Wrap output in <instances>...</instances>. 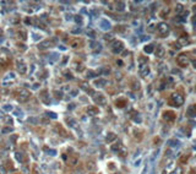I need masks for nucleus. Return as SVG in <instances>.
Wrapping results in <instances>:
<instances>
[{"mask_svg":"<svg viewBox=\"0 0 196 174\" xmlns=\"http://www.w3.org/2000/svg\"><path fill=\"white\" fill-rule=\"evenodd\" d=\"M189 58L185 55V54H180V55H178L177 57V64L179 66H182V67H186L187 65H189Z\"/></svg>","mask_w":196,"mask_h":174,"instance_id":"0eeeda50","label":"nucleus"},{"mask_svg":"<svg viewBox=\"0 0 196 174\" xmlns=\"http://www.w3.org/2000/svg\"><path fill=\"white\" fill-rule=\"evenodd\" d=\"M54 130H55L56 132H59V135H61V136H67V131H66L65 129L63 127V125H61V124H55Z\"/></svg>","mask_w":196,"mask_h":174,"instance_id":"2eb2a0df","label":"nucleus"},{"mask_svg":"<svg viewBox=\"0 0 196 174\" xmlns=\"http://www.w3.org/2000/svg\"><path fill=\"white\" fill-rule=\"evenodd\" d=\"M14 93H15V98L17 99L19 102H21V103H24V102H26V101L31 98V92L26 88H22V87L16 88Z\"/></svg>","mask_w":196,"mask_h":174,"instance_id":"f257e3e1","label":"nucleus"},{"mask_svg":"<svg viewBox=\"0 0 196 174\" xmlns=\"http://www.w3.org/2000/svg\"><path fill=\"white\" fill-rule=\"evenodd\" d=\"M54 94H55V97L58 99H61L63 98V93H61L60 91H54Z\"/></svg>","mask_w":196,"mask_h":174,"instance_id":"37998d69","label":"nucleus"},{"mask_svg":"<svg viewBox=\"0 0 196 174\" xmlns=\"http://www.w3.org/2000/svg\"><path fill=\"white\" fill-rule=\"evenodd\" d=\"M139 61H140V65H147V63H148V58L144 57V55H140V57H139Z\"/></svg>","mask_w":196,"mask_h":174,"instance_id":"c85d7f7f","label":"nucleus"},{"mask_svg":"<svg viewBox=\"0 0 196 174\" xmlns=\"http://www.w3.org/2000/svg\"><path fill=\"white\" fill-rule=\"evenodd\" d=\"M187 115H190V117H195L196 115V104H192V105H190L187 108Z\"/></svg>","mask_w":196,"mask_h":174,"instance_id":"aec40b11","label":"nucleus"},{"mask_svg":"<svg viewBox=\"0 0 196 174\" xmlns=\"http://www.w3.org/2000/svg\"><path fill=\"white\" fill-rule=\"evenodd\" d=\"M123 147V143L122 142H117V143H114V145H112V151L113 152H119V150Z\"/></svg>","mask_w":196,"mask_h":174,"instance_id":"b1692460","label":"nucleus"},{"mask_svg":"<svg viewBox=\"0 0 196 174\" xmlns=\"http://www.w3.org/2000/svg\"><path fill=\"white\" fill-rule=\"evenodd\" d=\"M194 67L196 69V61H194Z\"/></svg>","mask_w":196,"mask_h":174,"instance_id":"bf43d9fd","label":"nucleus"},{"mask_svg":"<svg viewBox=\"0 0 196 174\" xmlns=\"http://www.w3.org/2000/svg\"><path fill=\"white\" fill-rule=\"evenodd\" d=\"M177 6H178V7H175V11H177V12H179V11L183 9V6H182V5H177Z\"/></svg>","mask_w":196,"mask_h":174,"instance_id":"3c124183","label":"nucleus"},{"mask_svg":"<svg viewBox=\"0 0 196 174\" xmlns=\"http://www.w3.org/2000/svg\"><path fill=\"white\" fill-rule=\"evenodd\" d=\"M66 123H67L70 126H75V125H76V120L72 119V118H66Z\"/></svg>","mask_w":196,"mask_h":174,"instance_id":"f704fd0d","label":"nucleus"},{"mask_svg":"<svg viewBox=\"0 0 196 174\" xmlns=\"http://www.w3.org/2000/svg\"><path fill=\"white\" fill-rule=\"evenodd\" d=\"M169 31H170V28H169V26L165 22H161V24L157 25V33L161 37H167Z\"/></svg>","mask_w":196,"mask_h":174,"instance_id":"20e7f679","label":"nucleus"},{"mask_svg":"<svg viewBox=\"0 0 196 174\" xmlns=\"http://www.w3.org/2000/svg\"><path fill=\"white\" fill-rule=\"evenodd\" d=\"M59 59V54L58 53H53V54H50V60L51 61H56Z\"/></svg>","mask_w":196,"mask_h":174,"instance_id":"e433bc0d","label":"nucleus"},{"mask_svg":"<svg viewBox=\"0 0 196 174\" xmlns=\"http://www.w3.org/2000/svg\"><path fill=\"white\" fill-rule=\"evenodd\" d=\"M11 130H12V129H11V127H5L4 130H3V132H6V131L9 132V131H11Z\"/></svg>","mask_w":196,"mask_h":174,"instance_id":"603ef678","label":"nucleus"},{"mask_svg":"<svg viewBox=\"0 0 196 174\" xmlns=\"http://www.w3.org/2000/svg\"><path fill=\"white\" fill-rule=\"evenodd\" d=\"M16 69H17V71H19L20 74H26V71H27V65H26V63H25L24 60L17 59V60H16Z\"/></svg>","mask_w":196,"mask_h":174,"instance_id":"9d476101","label":"nucleus"},{"mask_svg":"<svg viewBox=\"0 0 196 174\" xmlns=\"http://www.w3.org/2000/svg\"><path fill=\"white\" fill-rule=\"evenodd\" d=\"M64 75L66 76V79H69V80H71L72 79V76H71V72L69 70H66V71H64Z\"/></svg>","mask_w":196,"mask_h":174,"instance_id":"a18cd8bd","label":"nucleus"},{"mask_svg":"<svg viewBox=\"0 0 196 174\" xmlns=\"http://www.w3.org/2000/svg\"><path fill=\"white\" fill-rule=\"evenodd\" d=\"M168 12H169V9L168 7H165V9H163L162 10V11H161V16H162V17H164V19H165V17H167V15H168Z\"/></svg>","mask_w":196,"mask_h":174,"instance_id":"c9c22d12","label":"nucleus"},{"mask_svg":"<svg viewBox=\"0 0 196 174\" xmlns=\"http://www.w3.org/2000/svg\"><path fill=\"white\" fill-rule=\"evenodd\" d=\"M17 48H19L20 50H25V49H26V47H25L24 44H22V43H20V44H17Z\"/></svg>","mask_w":196,"mask_h":174,"instance_id":"09e8293b","label":"nucleus"},{"mask_svg":"<svg viewBox=\"0 0 196 174\" xmlns=\"http://www.w3.org/2000/svg\"><path fill=\"white\" fill-rule=\"evenodd\" d=\"M187 158H189V155H187V156H184V157H183L182 160H180V162H182V163H183V162H185V161H187Z\"/></svg>","mask_w":196,"mask_h":174,"instance_id":"8fccbe9b","label":"nucleus"},{"mask_svg":"<svg viewBox=\"0 0 196 174\" xmlns=\"http://www.w3.org/2000/svg\"><path fill=\"white\" fill-rule=\"evenodd\" d=\"M117 139V135L115 134H113V132H109L107 135V139H105V141L108 142V143H110V142H113L114 140Z\"/></svg>","mask_w":196,"mask_h":174,"instance_id":"393cba45","label":"nucleus"},{"mask_svg":"<svg viewBox=\"0 0 196 174\" xmlns=\"http://www.w3.org/2000/svg\"><path fill=\"white\" fill-rule=\"evenodd\" d=\"M172 174H183V169L180 168V167H178V168L174 169V172H173Z\"/></svg>","mask_w":196,"mask_h":174,"instance_id":"c03bdc74","label":"nucleus"},{"mask_svg":"<svg viewBox=\"0 0 196 174\" xmlns=\"http://www.w3.org/2000/svg\"><path fill=\"white\" fill-rule=\"evenodd\" d=\"M169 104L173 107H182L184 104V96L179 92H174L169 97Z\"/></svg>","mask_w":196,"mask_h":174,"instance_id":"f03ea898","label":"nucleus"},{"mask_svg":"<svg viewBox=\"0 0 196 174\" xmlns=\"http://www.w3.org/2000/svg\"><path fill=\"white\" fill-rule=\"evenodd\" d=\"M131 88L134 89V91H137V89H140V82H139V81H136V80H132L131 81Z\"/></svg>","mask_w":196,"mask_h":174,"instance_id":"a878e982","label":"nucleus"},{"mask_svg":"<svg viewBox=\"0 0 196 174\" xmlns=\"http://www.w3.org/2000/svg\"><path fill=\"white\" fill-rule=\"evenodd\" d=\"M41 99L43 101V103L50 104V97H49V94H48L47 89H43L42 92H41Z\"/></svg>","mask_w":196,"mask_h":174,"instance_id":"4468645a","label":"nucleus"},{"mask_svg":"<svg viewBox=\"0 0 196 174\" xmlns=\"http://www.w3.org/2000/svg\"><path fill=\"white\" fill-rule=\"evenodd\" d=\"M108 168H109V170H110V172H113V173H114V170H115V168H117V167H115V164H114L113 162H109V163H108Z\"/></svg>","mask_w":196,"mask_h":174,"instance_id":"58836bf2","label":"nucleus"},{"mask_svg":"<svg viewBox=\"0 0 196 174\" xmlns=\"http://www.w3.org/2000/svg\"><path fill=\"white\" fill-rule=\"evenodd\" d=\"M77 161H79V157H77V156L71 155L70 157L66 158V163H67V165H70V167H74V165L77 164Z\"/></svg>","mask_w":196,"mask_h":174,"instance_id":"f8f14e48","label":"nucleus"},{"mask_svg":"<svg viewBox=\"0 0 196 174\" xmlns=\"http://www.w3.org/2000/svg\"><path fill=\"white\" fill-rule=\"evenodd\" d=\"M162 117H163V119L165 122L173 123V122H175V119H177V113L173 112V110H164Z\"/></svg>","mask_w":196,"mask_h":174,"instance_id":"423d86ee","label":"nucleus"},{"mask_svg":"<svg viewBox=\"0 0 196 174\" xmlns=\"http://www.w3.org/2000/svg\"><path fill=\"white\" fill-rule=\"evenodd\" d=\"M56 46V39L55 38H49V39H46L38 44V49L39 50H44V49H48V48H51Z\"/></svg>","mask_w":196,"mask_h":174,"instance_id":"7ed1b4c3","label":"nucleus"},{"mask_svg":"<svg viewBox=\"0 0 196 174\" xmlns=\"http://www.w3.org/2000/svg\"><path fill=\"white\" fill-rule=\"evenodd\" d=\"M195 22H196V15H195V17L192 19V24H195Z\"/></svg>","mask_w":196,"mask_h":174,"instance_id":"13d9d810","label":"nucleus"},{"mask_svg":"<svg viewBox=\"0 0 196 174\" xmlns=\"http://www.w3.org/2000/svg\"><path fill=\"white\" fill-rule=\"evenodd\" d=\"M144 50H145L146 53H152L154 50V47H153V44H147L145 48H144Z\"/></svg>","mask_w":196,"mask_h":174,"instance_id":"2f4dec72","label":"nucleus"},{"mask_svg":"<svg viewBox=\"0 0 196 174\" xmlns=\"http://www.w3.org/2000/svg\"><path fill=\"white\" fill-rule=\"evenodd\" d=\"M86 168L88 170H94V168H96V164H94V162H92V161H88L87 163H86Z\"/></svg>","mask_w":196,"mask_h":174,"instance_id":"c756f323","label":"nucleus"},{"mask_svg":"<svg viewBox=\"0 0 196 174\" xmlns=\"http://www.w3.org/2000/svg\"><path fill=\"white\" fill-rule=\"evenodd\" d=\"M101 71H102V72H105V74H109V72H110V69H109L108 66H105V67L101 69Z\"/></svg>","mask_w":196,"mask_h":174,"instance_id":"de8ad7c7","label":"nucleus"},{"mask_svg":"<svg viewBox=\"0 0 196 174\" xmlns=\"http://www.w3.org/2000/svg\"><path fill=\"white\" fill-rule=\"evenodd\" d=\"M3 33H4V31H3V29H1V27H0V37L3 36Z\"/></svg>","mask_w":196,"mask_h":174,"instance_id":"4d7b16f0","label":"nucleus"},{"mask_svg":"<svg viewBox=\"0 0 196 174\" xmlns=\"http://www.w3.org/2000/svg\"><path fill=\"white\" fill-rule=\"evenodd\" d=\"M74 20H75V22H77V24H81V22H82V17H81L80 15H75Z\"/></svg>","mask_w":196,"mask_h":174,"instance_id":"79ce46f5","label":"nucleus"},{"mask_svg":"<svg viewBox=\"0 0 196 174\" xmlns=\"http://www.w3.org/2000/svg\"><path fill=\"white\" fill-rule=\"evenodd\" d=\"M15 158L19 161L20 163H22V162H24V153H21V152H16V153H15Z\"/></svg>","mask_w":196,"mask_h":174,"instance_id":"7c9ffc66","label":"nucleus"},{"mask_svg":"<svg viewBox=\"0 0 196 174\" xmlns=\"http://www.w3.org/2000/svg\"><path fill=\"white\" fill-rule=\"evenodd\" d=\"M48 114H49V117H50V118H56V114L51 113V112H49V113H48Z\"/></svg>","mask_w":196,"mask_h":174,"instance_id":"864d4df0","label":"nucleus"},{"mask_svg":"<svg viewBox=\"0 0 196 174\" xmlns=\"http://www.w3.org/2000/svg\"><path fill=\"white\" fill-rule=\"evenodd\" d=\"M104 39L105 41H114V36L110 33H107V34H104Z\"/></svg>","mask_w":196,"mask_h":174,"instance_id":"4c0bfd02","label":"nucleus"},{"mask_svg":"<svg viewBox=\"0 0 196 174\" xmlns=\"http://www.w3.org/2000/svg\"><path fill=\"white\" fill-rule=\"evenodd\" d=\"M118 153H119V156H120V157H126V155H127V150H126L125 147L123 146L122 148L119 150V152H118Z\"/></svg>","mask_w":196,"mask_h":174,"instance_id":"473e14b6","label":"nucleus"},{"mask_svg":"<svg viewBox=\"0 0 196 174\" xmlns=\"http://www.w3.org/2000/svg\"><path fill=\"white\" fill-rule=\"evenodd\" d=\"M80 87L82 89H85L86 92H88V93H92V94H94L93 92H92V89L89 88V86H88V84H86V82H80Z\"/></svg>","mask_w":196,"mask_h":174,"instance_id":"412c9836","label":"nucleus"},{"mask_svg":"<svg viewBox=\"0 0 196 174\" xmlns=\"http://www.w3.org/2000/svg\"><path fill=\"white\" fill-rule=\"evenodd\" d=\"M32 174H41V172H39V168H38L36 164L32 167Z\"/></svg>","mask_w":196,"mask_h":174,"instance_id":"ea45409f","label":"nucleus"},{"mask_svg":"<svg viewBox=\"0 0 196 174\" xmlns=\"http://www.w3.org/2000/svg\"><path fill=\"white\" fill-rule=\"evenodd\" d=\"M15 113H17V115H21V110L17 109V110H15Z\"/></svg>","mask_w":196,"mask_h":174,"instance_id":"5fc2aeb1","label":"nucleus"},{"mask_svg":"<svg viewBox=\"0 0 196 174\" xmlns=\"http://www.w3.org/2000/svg\"><path fill=\"white\" fill-rule=\"evenodd\" d=\"M86 33H87V34H88L91 38L96 37V32H94V31H92V29H87V31H86Z\"/></svg>","mask_w":196,"mask_h":174,"instance_id":"a19ab883","label":"nucleus"},{"mask_svg":"<svg viewBox=\"0 0 196 174\" xmlns=\"http://www.w3.org/2000/svg\"><path fill=\"white\" fill-rule=\"evenodd\" d=\"M84 44H85V41L82 39V38H74V39H71L70 41V46L72 48H75V49L81 48Z\"/></svg>","mask_w":196,"mask_h":174,"instance_id":"9b49d317","label":"nucleus"},{"mask_svg":"<svg viewBox=\"0 0 196 174\" xmlns=\"http://www.w3.org/2000/svg\"><path fill=\"white\" fill-rule=\"evenodd\" d=\"M124 49V43L122 41H114L113 42V46H112V50L114 54H119V53L123 52Z\"/></svg>","mask_w":196,"mask_h":174,"instance_id":"6e6552de","label":"nucleus"},{"mask_svg":"<svg viewBox=\"0 0 196 174\" xmlns=\"http://www.w3.org/2000/svg\"><path fill=\"white\" fill-rule=\"evenodd\" d=\"M115 9L118 10V11H123V10L125 9V3H123V1H117L115 3Z\"/></svg>","mask_w":196,"mask_h":174,"instance_id":"bb28decb","label":"nucleus"},{"mask_svg":"<svg viewBox=\"0 0 196 174\" xmlns=\"http://www.w3.org/2000/svg\"><path fill=\"white\" fill-rule=\"evenodd\" d=\"M154 53H156V57H158V58H163V57H164V54H165V49H164L163 46H158Z\"/></svg>","mask_w":196,"mask_h":174,"instance_id":"a211bd4d","label":"nucleus"},{"mask_svg":"<svg viewBox=\"0 0 196 174\" xmlns=\"http://www.w3.org/2000/svg\"><path fill=\"white\" fill-rule=\"evenodd\" d=\"M15 174H20V173H15Z\"/></svg>","mask_w":196,"mask_h":174,"instance_id":"052dcab7","label":"nucleus"},{"mask_svg":"<svg viewBox=\"0 0 196 174\" xmlns=\"http://www.w3.org/2000/svg\"><path fill=\"white\" fill-rule=\"evenodd\" d=\"M179 46H182V44H185V43L189 41V36L187 34H182L180 37H179Z\"/></svg>","mask_w":196,"mask_h":174,"instance_id":"4be33fe9","label":"nucleus"},{"mask_svg":"<svg viewBox=\"0 0 196 174\" xmlns=\"http://www.w3.org/2000/svg\"><path fill=\"white\" fill-rule=\"evenodd\" d=\"M0 60L7 65L10 63V60H11V53H10L7 49L1 48V49H0Z\"/></svg>","mask_w":196,"mask_h":174,"instance_id":"39448f33","label":"nucleus"},{"mask_svg":"<svg viewBox=\"0 0 196 174\" xmlns=\"http://www.w3.org/2000/svg\"><path fill=\"white\" fill-rule=\"evenodd\" d=\"M126 104H127V99L126 98H118L115 101V107L117 108H124Z\"/></svg>","mask_w":196,"mask_h":174,"instance_id":"f3484780","label":"nucleus"},{"mask_svg":"<svg viewBox=\"0 0 196 174\" xmlns=\"http://www.w3.org/2000/svg\"><path fill=\"white\" fill-rule=\"evenodd\" d=\"M117 63L119 64V66H123V61H122V60H118Z\"/></svg>","mask_w":196,"mask_h":174,"instance_id":"6e6d98bb","label":"nucleus"},{"mask_svg":"<svg viewBox=\"0 0 196 174\" xmlns=\"http://www.w3.org/2000/svg\"><path fill=\"white\" fill-rule=\"evenodd\" d=\"M140 74H141V76H147L149 74V67H148V65H141L140 66Z\"/></svg>","mask_w":196,"mask_h":174,"instance_id":"6ab92c4d","label":"nucleus"},{"mask_svg":"<svg viewBox=\"0 0 196 174\" xmlns=\"http://www.w3.org/2000/svg\"><path fill=\"white\" fill-rule=\"evenodd\" d=\"M93 102L96 104H102V105H104V104L107 103V98H105V96L103 93H94Z\"/></svg>","mask_w":196,"mask_h":174,"instance_id":"1a4fd4ad","label":"nucleus"},{"mask_svg":"<svg viewBox=\"0 0 196 174\" xmlns=\"http://www.w3.org/2000/svg\"><path fill=\"white\" fill-rule=\"evenodd\" d=\"M101 27H102L103 29H108L109 27H110V25H109V22H108V21L103 20V21H101Z\"/></svg>","mask_w":196,"mask_h":174,"instance_id":"72a5a7b5","label":"nucleus"},{"mask_svg":"<svg viewBox=\"0 0 196 174\" xmlns=\"http://www.w3.org/2000/svg\"><path fill=\"white\" fill-rule=\"evenodd\" d=\"M94 76H96V72H94V71H92V70L87 71V77H94Z\"/></svg>","mask_w":196,"mask_h":174,"instance_id":"49530a36","label":"nucleus"},{"mask_svg":"<svg viewBox=\"0 0 196 174\" xmlns=\"http://www.w3.org/2000/svg\"><path fill=\"white\" fill-rule=\"evenodd\" d=\"M142 130H140V129H135L134 130V136L137 139V140H141L142 139V136H144V134H142Z\"/></svg>","mask_w":196,"mask_h":174,"instance_id":"5701e85b","label":"nucleus"},{"mask_svg":"<svg viewBox=\"0 0 196 174\" xmlns=\"http://www.w3.org/2000/svg\"><path fill=\"white\" fill-rule=\"evenodd\" d=\"M86 112L89 115H97V114H99V108H98L97 105H88L87 109H86Z\"/></svg>","mask_w":196,"mask_h":174,"instance_id":"ddd939ff","label":"nucleus"},{"mask_svg":"<svg viewBox=\"0 0 196 174\" xmlns=\"http://www.w3.org/2000/svg\"><path fill=\"white\" fill-rule=\"evenodd\" d=\"M16 37L19 38L20 41H26L27 39V31L26 29H17Z\"/></svg>","mask_w":196,"mask_h":174,"instance_id":"dca6fc26","label":"nucleus"},{"mask_svg":"<svg viewBox=\"0 0 196 174\" xmlns=\"http://www.w3.org/2000/svg\"><path fill=\"white\" fill-rule=\"evenodd\" d=\"M107 84V81L104 80V79H99V80H96L94 81V86H97V87H102V86H104Z\"/></svg>","mask_w":196,"mask_h":174,"instance_id":"cd10ccee","label":"nucleus"}]
</instances>
